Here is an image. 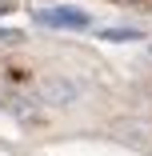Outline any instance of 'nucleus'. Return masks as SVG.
Listing matches in <instances>:
<instances>
[{"instance_id":"f257e3e1","label":"nucleus","mask_w":152,"mask_h":156,"mask_svg":"<svg viewBox=\"0 0 152 156\" xmlns=\"http://www.w3.org/2000/svg\"><path fill=\"white\" fill-rule=\"evenodd\" d=\"M32 20L48 24V28H88V12H80V8H44Z\"/></svg>"},{"instance_id":"f03ea898","label":"nucleus","mask_w":152,"mask_h":156,"mask_svg":"<svg viewBox=\"0 0 152 156\" xmlns=\"http://www.w3.org/2000/svg\"><path fill=\"white\" fill-rule=\"evenodd\" d=\"M40 96H44L48 104H72V100L80 96V88H76L72 80H60V76H48V80L40 84Z\"/></svg>"},{"instance_id":"7ed1b4c3","label":"nucleus","mask_w":152,"mask_h":156,"mask_svg":"<svg viewBox=\"0 0 152 156\" xmlns=\"http://www.w3.org/2000/svg\"><path fill=\"white\" fill-rule=\"evenodd\" d=\"M144 32L140 28H112V32H104V40H140Z\"/></svg>"}]
</instances>
